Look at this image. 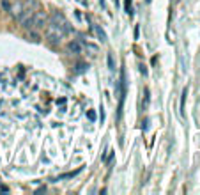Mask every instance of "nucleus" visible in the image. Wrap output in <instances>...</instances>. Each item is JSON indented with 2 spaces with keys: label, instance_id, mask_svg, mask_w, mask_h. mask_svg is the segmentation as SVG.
Here are the masks:
<instances>
[{
  "label": "nucleus",
  "instance_id": "obj_11",
  "mask_svg": "<svg viewBox=\"0 0 200 195\" xmlns=\"http://www.w3.org/2000/svg\"><path fill=\"white\" fill-rule=\"evenodd\" d=\"M89 119H90V121H94V119H96V114H94V112H89Z\"/></svg>",
  "mask_w": 200,
  "mask_h": 195
},
{
  "label": "nucleus",
  "instance_id": "obj_3",
  "mask_svg": "<svg viewBox=\"0 0 200 195\" xmlns=\"http://www.w3.org/2000/svg\"><path fill=\"white\" fill-rule=\"evenodd\" d=\"M23 9H25V4H23L22 0H14V2H13V4L9 6V13H11V14H13V16L16 18V20H18V18L22 16Z\"/></svg>",
  "mask_w": 200,
  "mask_h": 195
},
{
  "label": "nucleus",
  "instance_id": "obj_9",
  "mask_svg": "<svg viewBox=\"0 0 200 195\" xmlns=\"http://www.w3.org/2000/svg\"><path fill=\"white\" fill-rule=\"evenodd\" d=\"M108 67H110L112 71H114V69H115V64H114V57H112V55H108Z\"/></svg>",
  "mask_w": 200,
  "mask_h": 195
},
{
  "label": "nucleus",
  "instance_id": "obj_6",
  "mask_svg": "<svg viewBox=\"0 0 200 195\" xmlns=\"http://www.w3.org/2000/svg\"><path fill=\"white\" fill-rule=\"evenodd\" d=\"M87 69H89V66H87L85 62H78L76 67H74V73H76V75H82V73H85Z\"/></svg>",
  "mask_w": 200,
  "mask_h": 195
},
{
  "label": "nucleus",
  "instance_id": "obj_7",
  "mask_svg": "<svg viewBox=\"0 0 200 195\" xmlns=\"http://www.w3.org/2000/svg\"><path fill=\"white\" fill-rule=\"evenodd\" d=\"M78 172H80V170H76V172H69V174H62V176H58L55 181H62V179H69V177H74V176H76Z\"/></svg>",
  "mask_w": 200,
  "mask_h": 195
},
{
  "label": "nucleus",
  "instance_id": "obj_5",
  "mask_svg": "<svg viewBox=\"0 0 200 195\" xmlns=\"http://www.w3.org/2000/svg\"><path fill=\"white\" fill-rule=\"evenodd\" d=\"M94 30H96V34H98V37H99V41H101V43H105V41L108 39V37H106V32L101 29L99 25H96V27H94Z\"/></svg>",
  "mask_w": 200,
  "mask_h": 195
},
{
  "label": "nucleus",
  "instance_id": "obj_4",
  "mask_svg": "<svg viewBox=\"0 0 200 195\" xmlns=\"http://www.w3.org/2000/svg\"><path fill=\"white\" fill-rule=\"evenodd\" d=\"M67 50L73 51V53H80V51H82V44H80L78 41H71V43L67 44Z\"/></svg>",
  "mask_w": 200,
  "mask_h": 195
},
{
  "label": "nucleus",
  "instance_id": "obj_10",
  "mask_svg": "<svg viewBox=\"0 0 200 195\" xmlns=\"http://www.w3.org/2000/svg\"><path fill=\"white\" fill-rule=\"evenodd\" d=\"M9 6H11V2H9V0H2V7L6 9V11H9Z\"/></svg>",
  "mask_w": 200,
  "mask_h": 195
},
{
  "label": "nucleus",
  "instance_id": "obj_8",
  "mask_svg": "<svg viewBox=\"0 0 200 195\" xmlns=\"http://www.w3.org/2000/svg\"><path fill=\"white\" fill-rule=\"evenodd\" d=\"M131 2H133V0H124V9H126V13H128V14H133V9H131Z\"/></svg>",
  "mask_w": 200,
  "mask_h": 195
},
{
  "label": "nucleus",
  "instance_id": "obj_1",
  "mask_svg": "<svg viewBox=\"0 0 200 195\" xmlns=\"http://www.w3.org/2000/svg\"><path fill=\"white\" fill-rule=\"evenodd\" d=\"M64 22H66V18L60 14V13H53V14L48 18V23H46V27H44V34H46V39H48L51 44H58L62 41V37L66 36Z\"/></svg>",
  "mask_w": 200,
  "mask_h": 195
},
{
  "label": "nucleus",
  "instance_id": "obj_2",
  "mask_svg": "<svg viewBox=\"0 0 200 195\" xmlns=\"http://www.w3.org/2000/svg\"><path fill=\"white\" fill-rule=\"evenodd\" d=\"M48 23V14L46 11H36L32 14V29L34 30H43Z\"/></svg>",
  "mask_w": 200,
  "mask_h": 195
}]
</instances>
